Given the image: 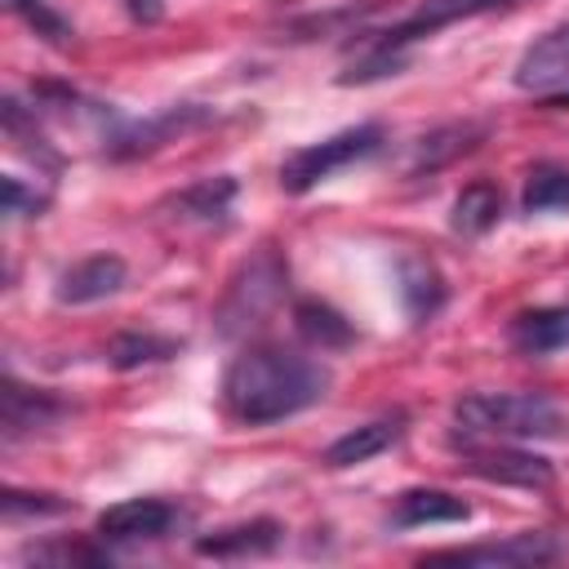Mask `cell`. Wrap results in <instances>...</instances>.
<instances>
[{
    "label": "cell",
    "instance_id": "obj_19",
    "mask_svg": "<svg viewBox=\"0 0 569 569\" xmlns=\"http://www.w3.org/2000/svg\"><path fill=\"white\" fill-rule=\"evenodd\" d=\"M293 325H298V333H302L307 342H316L320 351L347 347V342L356 338L351 325H347L329 302H316V298H302V302L293 307Z\"/></svg>",
    "mask_w": 569,
    "mask_h": 569
},
{
    "label": "cell",
    "instance_id": "obj_15",
    "mask_svg": "<svg viewBox=\"0 0 569 569\" xmlns=\"http://www.w3.org/2000/svg\"><path fill=\"white\" fill-rule=\"evenodd\" d=\"M276 542H280L276 520H249V525H231V529H218V533L200 538L196 551L213 556V560H244V556H267Z\"/></svg>",
    "mask_w": 569,
    "mask_h": 569
},
{
    "label": "cell",
    "instance_id": "obj_23",
    "mask_svg": "<svg viewBox=\"0 0 569 569\" xmlns=\"http://www.w3.org/2000/svg\"><path fill=\"white\" fill-rule=\"evenodd\" d=\"M36 36H44V40H53V44H62L67 36H71V27H67V18L49 4V0H4Z\"/></svg>",
    "mask_w": 569,
    "mask_h": 569
},
{
    "label": "cell",
    "instance_id": "obj_21",
    "mask_svg": "<svg viewBox=\"0 0 569 569\" xmlns=\"http://www.w3.org/2000/svg\"><path fill=\"white\" fill-rule=\"evenodd\" d=\"M400 293H405V307H409V316H413L418 325L431 320L436 307L445 302V284H440L436 267L422 262V258H409V262L400 267Z\"/></svg>",
    "mask_w": 569,
    "mask_h": 569
},
{
    "label": "cell",
    "instance_id": "obj_9",
    "mask_svg": "<svg viewBox=\"0 0 569 569\" xmlns=\"http://www.w3.org/2000/svg\"><path fill=\"white\" fill-rule=\"evenodd\" d=\"M511 80H516V89H529V93H551V89L569 84V22H560L547 36H538L516 58Z\"/></svg>",
    "mask_w": 569,
    "mask_h": 569
},
{
    "label": "cell",
    "instance_id": "obj_24",
    "mask_svg": "<svg viewBox=\"0 0 569 569\" xmlns=\"http://www.w3.org/2000/svg\"><path fill=\"white\" fill-rule=\"evenodd\" d=\"M0 507H4V516H9V520H18L22 511H31V516H58L67 502H62V498H53V493H22V489H4Z\"/></svg>",
    "mask_w": 569,
    "mask_h": 569
},
{
    "label": "cell",
    "instance_id": "obj_12",
    "mask_svg": "<svg viewBox=\"0 0 569 569\" xmlns=\"http://www.w3.org/2000/svg\"><path fill=\"white\" fill-rule=\"evenodd\" d=\"M507 342L520 356H556V351H569V302L520 311L507 325Z\"/></svg>",
    "mask_w": 569,
    "mask_h": 569
},
{
    "label": "cell",
    "instance_id": "obj_11",
    "mask_svg": "<svg viewBox=\"0 0 569 569\" xmlns=\"http://www.w3.org/2000/svg\"><path fill=\"white\" fill-rule=\"evenodd\" d=\"M400 436H405V413H387V418H373V422H360V427L342 431V436L325 449L320 462L333 467V471H342V467H360V462L387 453Z\"/></svg>",
    "mask_w": 569,
    "mask_h": 569
},
{
    "label": "cell",
    "instance_id": "obj_16",
    "mask_svg": "<svg viewBox=\"0 0 569 569\" xmlns=\"http://www.w3.org/2000/svg\"><path fill=\"white\" fill-rule=\"evenodd\" d=\"M200 120H209V116L196 111V107H169L164 116L142 120V124L116 133V138H111V156H138V151H151V147H160L164 138H173V133H182V129H191V124H200Z\"/></svg>",
    "mask_w": 569,
    "mask_h": 569
},
{
    "label": "cell",
    "instance_id": "obj_10",
    "mask_svg": "<svg viewBox=\"0 0 569 569\" xmlns=\"http://www.w3.org/2000/svg\"><path fill=\"white\" fill-rule=\"evenodd\" d=\"M124 258L120 253H93V258H80L76 267H67L58 276V302L67 307H84V302H102L111 293L124 289Z\"/></svg>",
    "mask_w": 569,
    "mask_h": 569
},
{
    "label": "cell",
    "instance_id": "obj_6",
    "mask_svg": "<svg viewBox=\"0 0 569 569\" xmlns=\"http://www.w3.org/2000/svg\"><path fill=\"white\" fill-rule=\"evenodd\" d=\"M462 453V467L480 480H493V485H520V489H547L556 480L551 462L529 453V449H507L502 440L498 445H476L471 436H462L458 445Z\"/></svg>",
    "mask_w": 569,
    "mask_h": 569
},
{
    "label": "cell",
    "instance_id": "obj_28",
    "mask_svg": "<svg viewBox=\"0 0 569 569\" xmlns=\"http://www.w3.org/2000/svg\"><path fill=\"white\" fill-rule=\"evenodd\" d=\"M547 102H551V107H569V89H565V93H551Z\"/></svg>",
    "mask_w": 569,
    "mask_h": 569
},
{
    "label": "cell",
    "instance_id": "obj_22",
    "mask_svg": "<svg viewBox=\"0 0 569 569\" xmlns=\"http://www.w3.org/2000/svg\"><path fill=\"white\" fill-rule=\"evenodd\" d=\"M178 347H182V342L160 338V333H120V338H111L107 360H111L116 369H142V365H156V360L178 356Z\"/></svg>",
    "mask_w": 569,
    "mask_h": 569
},
{
    "label": "cell",
    "instance_id": "obj_3",
    "mask_svg": "<svg viewBox=\"0 0 569 569\" xmlns=\"http://www.w3.org/2000/svg\"><path fill=\"white\" fill-rule=\"evenodd\" d=\"M502 4H516V0H418L413 13H405L396 27H387V31L369 44V53L342 76V84H351V80H373V76H382L387 67H396L409 44L436 36L440 27H453V22L493 13V9H502Z\"/></svg>",
    "mask_w": 569,
    "mask_h": 569
},
{
    "label": "cell",
    "instance_id": "obj_8",
    "mask_svg": "<svg viewBox=\"0 0 569 569\" xmlns=\"http://www.w3.org/2000/svg\"><path fill=\"white\" fill-rule=\"evenodd\" d=\"M565 542L556 533H511L502 542H476V547H453V551H431V560H458V565H547L560 560Z\"/></svg>",
    "mask_w": 569,
    "mask_h": 569
},
{
    "label": "cell",
    "instance_id": "obj_5",
    "mask_svg": "<svg viewBox=\"0 0 569 569\" xmlns=\"http://www.w3.org/2000/svg\"><path fill=\"white\" fill-rule=\"evenodd\" d=\"M284 276H289V271H284V258H276L271 249L253 253V258L231 276L227 298H222V307H218V325H222V333L236 338V333L258 329V325L271 316V307L280 302V293H284Z\"/></svg>",
    "mask_w": 569,
    "mask_h": 569
},
{
    "label": "cell",
    "instance_id": "obj_13",
    "mask_svg": "<svg viewBox=\"0 0 569 569\" xmlns=\"http://www.w3.org/2000/svg\"><path fill=\"white\" fill-rule=\"evenodd\" d=\"M471 507L462 498H453L449 489H405L396 498V511H391V525L396 529H418V525H458L467 520Z\"/></svg>",
    "mask_w": 569,
    "mask_h": 569
},
{
    "label": "cell",
    "instance_id": "obj_27",
    "mask_svg": "<svg viewBox=\"0 0 569 569\" xmlns=\"http://www.w3.org/2000/svg\"><path fill=\"white\" fill-rule=\"evenodd\" d=\"M129 13L138 22H156L160 18V0H129Z\"/></svg>",
    "mask_w": 569,
    "mask_h": 569
},
{
    "label": "cell",
    "instance_id": "obj_7",
    "mask_svg": "<svg viewBox=\"0 0 569 569\" xmlns=\"http://www.w3.org/2000/svg\"><path fill=\"white\" fill-rule=\"evenodd\" d=\"M178 525H182V511L164 498H124V502L98 511L102 542H160Z\"/></svg>",
    "mask_w": 569,
    "mask_h": 569
},
{
    "label": "cell",
    "instance_id": "obj_18",
    "mask_svg": "<svg viewBox=\"0 0 569 569\" xmlns=\"http://www.w3.org/2000/svg\"><path fill=\"white\" fill-rule=\"evenodd\" d=\"M231 200H236V178L218 173V178H200L187 191H178L173 196V209L182 218H196V222H218V218H227Z\"/></svg>",
    "mask_w": 569,
    "mask_h": 569
},
{
    "label": "cell",
    "instance_id": "obj_4",
    "mask_svg": "<svg viewBox=\"0 0 569 569\" xmlns=\"http://www.w3.org/2000/svg\"><path fill=\"white\" fill-rule=\"evenodd\" d=\"M382 147V124H356V129H342L333 138H320V142H307L298 151L284 156L280 164V187L289 196H302L311 187H320L325 178H333L338 169L373 156Z\"/></svg>",
    "mask_w": 569,
    "mask_h": 569
},
{
    "label": "cell",
    "instance_id": "obj_20",
    "mask_svg": "<svg viewBox=\"0 0 569 569\" xmlns=\"http://www.w3.org/2000/svg\"><path fill=\"white\" fill-rule=\"evenodd\" d=\"M525 213H556V209H569V164H533L529 178H525V196H520Z\"/></svg>",
    "mask_w": 569,
    "mask_h": 569
},
{
    "label": "cell",
    "instance_id": "obj_25",
    "mask_svg": "<svg viewBox=\"0 0 569 569\" xmlns=\"http://www.w3.org/2000/svg\"><path fill=\"white\" fill-rule=\"evenodd\" d=\"M44 200H49L44 191L27 196L18 178H4V213H27V209H31V213H40V209H44Z\"/></svg>",
    "mask_w": 569,
    "mask_h": 569
},
{
    "label": "cell",
    "instance_id": "obj_17",
    "mask_svg": "<svg viewBox=\"0 0 569 569\" xmlns=\"http://www.w3.org/2000/svg\"><path fill=\"white\" fill-rule=\"evenodd\" d=\"M498 218H502V191H498V182L476 178V182H467V187L458 191L449 222H453V231H462V236H485Z\"/></svg>",
    "mask_w": 569,
    "mask_h": 569
},
{
    "label": "cell",
    "instance_id": "obj_1",
    "mask_svg": "<svg viewBox=\"0 0 569 569\" xmlns=\"http://www.w3.org/2000/svg\"><path fill=\"white\" fill-rule=\"evenodd\" d=\"M329 391V369L289 347H244L222 373V405L244 427L284 422Z\"/></svg>",
    "mask_w": 569,
    "mask_h": 569
},
{
    "label": "cell",
    "instance_id": "obj_26",
    "mask_svg": "<svg viewBox=\"0 0 569 569\" xmlns=\"http://www.w3.org/2000/svg\"><path fill=\"white\" fill-rule=\"evenodd\" d=\"M31 560H84V565H102L107 560V551H93V547H36L31 551Z\"/></svg>",
    "mask_w": 569,
    "mask_h": 569
},
{
    "label": "cell",
    "instance_id": "obj_14",
    "mask_svg": "<svg viewBox=\"0 0 569 569\" xmlns=\"http://www.w3.org/2000/svg\"><path fill=\"white\" fill-rule=\"evenodd\" d=\"M62 405L40 391V387H22L18 378H4V440H18L27 431H40L49 422H58Z\"/></svg>",
    "mask_w": 569,
    "mask_h": 569
},
{
    "label": "cell",
    "instance_id": "obj_2",
    "mask_svg": "<svg viewBox=\"0 0 569 569\" xmlns=\"http://www.w3.org/2000/svg\"><path fill=\"white\" fill-rule=\"evenodd\" d=\"M462 436L489 440H547L569 431V413L542 391H471L453 405Z\"/></svg>",
    "mask_w": 569,
    "mask_h": 569
}]
</instances>
